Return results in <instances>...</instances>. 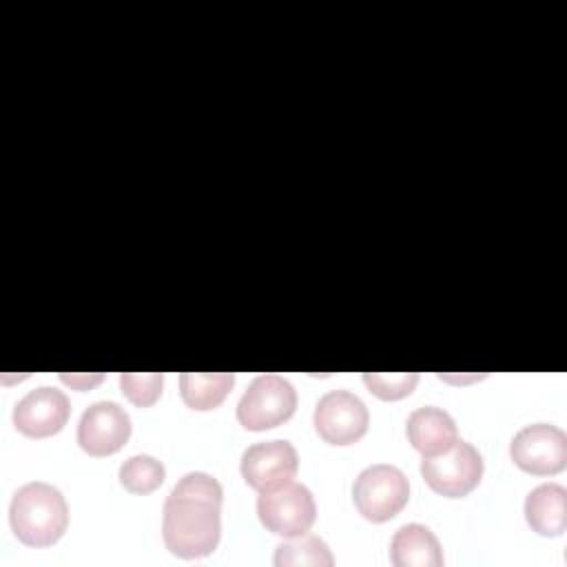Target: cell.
Masks as SVG:
<instances>
[{
    "label": "cell",
    "mask_w": 567,
    "mask_h": 567,
    "mask_svg": "<svg viewBox=\"0 0 567 567\" xmlns=\"http://www.w3.org/2000/svg\"><path fill=\"white\" fill-rule=\"evenodd\" d=\"M235 383L233 372H182L179 392L182 401L193 410L217 408Z\"/></svg>",
    "instance_id": "15"
},
{
    "label": "cell",
    "mask_w": 567,
    "mask_h": 567,
    "mask_svg": "<svg viewBox=\"0 0 567 567\" xmlns=\"http://www.w3.org/2000/svg\"><path fill=\"white\" fill-rule=\"evenodd\" d=\"M162 372H122V394L137 408L153 405L162 394Z\"/></svg>",
    "instance_id": "18"
},
{
    "label": "cell",
    "mask_w": 567,
    "mask_h": 567,
    "mask_svg": "<svg viewBox=\"0 0 567 567\" xmlns=\"http://www.w3.org/2000/svg\"><path fill=\"white\" fill-rule=\"evenodd\" d=\"M525 518L540 536H560L567 527V489L558 483H543L525 498Z\"/></svg>",
    "instance_id": "14"
},
{
    "label": "cell",
    "mask_w": 567,
    "mask_h": 567,
    "mask_svg": "<svg viewBox=\"0 0 567 567\" xmlns=\"http://www.w3.org/2000/svg\"><path fill=\"white\" fill-rule=\"evenodd\" d=\"M512 461L529 474L549 476L567 465V434L549 423H532L518 430L509 443Z\"/></svg>",
    "instance_id": "7"
},
{
    "label": "cell",
    "mask_w": 567,
    "mask_h": 567,
    "mask_svg": "<svg viewBox=\"0 0 567 567\" xmlns=\"http://www.w3.org/2000/svg\"><path fill=\"white\" fill-rule=\"evenodd\" d=\"M224 489L206 472H188L164 501L162 536L171 554L179 558H202L215 551L221 536Z\"/></svg>",
    "instance_id": "1"
},
{
    "label": "cell",
    "mask_w": 567,
    "mask_h": 567,
    "mask_svg": "<svg viewBox=\"0 0 567 567\" xmlns=\"http://www.w3.org/2000/svg\"><path fill=\"white\" fill-rule=\"evenodd\" d=\"M257 514L270 534L292 538L310 532L317 518V505L312 492L290 478L259 492Z\"/></svg>",
    "instance_id": "3"
},
{
    "label": "cell",
    "mask_w": 567,
    "mask_h": 567,
    "mask_svg": "<svg viewBox=\"0 0 567 567\" xmlns=\"http://www.w3.org/2000/svg\"><path fill=\"white\" fill-rule=\"evenodd\" d=\"M334 563L326 540L312 534H299L290 540L277 545L275 565L292 567V565H312V567H330Z\"/></svg>",
    "instance_id": "16"
},
{
    "label": "cell",
    "mask_w": 567,
    "mask_h": 567,
    "mask_svg": "<svg viewBox=\"0 0 567 567\" xmlns=\"http://www.w3.org/2000/svg\"><path fill=\"white\" fill-rule=\"evenodd\" d=\"M297 392L279 374H259L237 403V419L246 430L261 432L281 425L295 414Z\"/></svg>",
    "instance_id": "5"
},
{
    "label": "cell",
    "mask_w": 567,
    "mask_h": 567,
    "mask_svg": "<svg viewBox=\"0 0 567 567\" xmlns=\"http://www.w3.org/2000/svg\"><path fill=\"white\" fill-rule=\"evenodd\" d=\"M60 379H62L66 385L75 388V390H91L93 385H97V383L104 379V374H100V372H93V374H91V372H89V374H86V372H84V374H82V372H71V374H69V372H62Z\"/></svg>",
    "instance_id": "20"
},
{
    "label": "cell",
    "mask_w": 567,
    "mask_h": 567,
    "mask_svg": "<svg viewBox=\"0 0 567 567\" xmlns=\"http://www.w3.org/2000/svg\"><path fill=\"white\" fill-rule=\"evenodd\" d=\"M410 498V483L405 474L390 463H377L365 467L354 485L352 501L359 514L372 523H385L394 518Z\"/></svg>",
    "instance_id": "4"
},
{
    "label": "cell",
    "mask_w": 567,
    "mask_h": 567,
    "mask_svg": "<svg viewBox=\"0 0 567 567\" xmlns=\"http://www.w3.org/2000/svg\"><path fill=\"white\" fill-rule=\"evenodd\" d=\"M131 436V419L115 401H97L89 405L78 423V443L91 456H109L117 452Z\"/></svg>",
    "instance_id": "9"
},
{
    "label": "cell",
    "mask_w": 567,
    "mask_h": 567,
    "mask_svg": "<svg viewBox=\"0 0 567 567\" xmlns=\"http://www.w3.org/2000/svg\"><path fill=\"white\" fill-rule=\"evenodd\" d=\"M363 383L379 399L396 401V399L408 396L416 388L419 374L416 372H390V374L388 372H365Z\"/></svg>",
    "instance_id": "19"
},
{
    "label": "cell",
    "mask_w": 567,
    "mask_h": 567,
    "mask_svg": "<svg viewBox=\"0 0 567 567\" xmlns=\"http://www.w3.org/2000/svg\"><path fill=\"white\" fill-rule=\"evenodd\" d=\"M408 439L414 450H419L423 456L439 454L447 450L456 439V423L443 408L436 405H423L416 408L405 423Z\"/></svg>",
    "instance_id": "12"
},
{
    "label": "cell",
    "mask_w": 567,
    "mask_h": 567,
    "mask_svg": "<svg viewBox=\"0 0 567 567\" xmlns=\"http://www.w3.org/2000/svg\"><path fill=\"white\" fill-rule=\"evenodd\" d=\"M421 476L436 494L461 498L481 483L483 458L472 443L456 439L447 450L423 456Z\"/></svg>",
    "instance_id": "6"
},
{
    "label": "cell",
    "mask_w": 567,
    "mask_h": 567,
    "mask_svg": "<svg viewBox=\"0 0 567 567\" xmlns=\"http://www.w3.org/2000/svg\"><path fill=\"white\" fill-rule=\"evenodd\" d=\"M120 483L131 494H148L164 483V465L148 454H135L120 465Z\"/></svg>",
    "instance_id": "17"
},
{
    "label": "cell",
    "mask_w": 567,
    "mask_h": 567,
    "mask_svg": "<svg viewBox=\"0 0 567 567\" xmlns=\"http://www.w3.org/2000/svg\"><path fill=\"white\" fill-rule=\"evenodd\" d=\"M370 423L365 403L348 390L326 392L315 408V430L330 445H350L359 441Z\"/></svg>",
    "instance_id": "8"
},
{
    "label": "cell",
    "mask_w": 567,
    "mask_h": 567,
    "mask_svg": "<svg viewBox=\"0 0 567 567\" xmlns=\"http://www.w3.org/2000/svg\"><path fill=\"white\" fill-rule=\"evenodd\" d=\"M483 374H472V377H452V374H439V379L443 381H452V383H467V381H474V379H481Z\"/></svg>",
    "instance_id": "21"
},
{
    "label": "cell",
    "mask_w": 567,
    "mask_h": 567,
    "mask_svg": "<svg viewBox=\"0 0 567 567\" xmlns=\"http://www.w3.org/2000/svg\"><path fill=\"white\" fill-rule=\"evenodd\" d=\"M299 456L290 441H264L250 445L241 454V476L255 489H266L295 478Z\"/></svg>",
    "instance_id": "11"
},
{
    "label": "cell",
    "mask_w": 567,
    "mask_h": 567,
    "mask_svg": "<svg viewBox=\"0 0 567 567\" xmlns=\"http://www.w3.org/2000/svg\"><path fill=\"white\" fill-rule=\"evenodd\" d=\"M9 523L20 543L49 547L66 532L69 507L55 485L31 481L16 489L9 505Z\"/></svg>",
    "instance_id": "2"
},
{
    "label": "cell",
    "mask_w": 567,
    "mask_h": 567,
    "mask_svg": "<svg viewBox=\"0 0 567 567\" xmlns=\"http://www.w3.org/2000/svg\"><path fill=\"white\" fill-rule=\"evenodd\" d=\"M69 399L62 390L40 385L27 392L13 408V425L31 439L58 434L69 421Z\"/></svg>",
    "instance_id": "10"
},
{
    "label": "cell",
    "mask_w": 567,
    "mask_h": 567,
    "mask_svg": "<svg viewBox=\"0 0 567 567\" xmlns=\"http://www.w3.org/2000/svg\"><path fill=\"white\" fill-rule=\"evenodd\" d=\"M390 560L396 567H441L443 551L439 538L425 525L408 523L392 536Z\"/></svg>",
    "instance_id": "13"
}]
</instances>
